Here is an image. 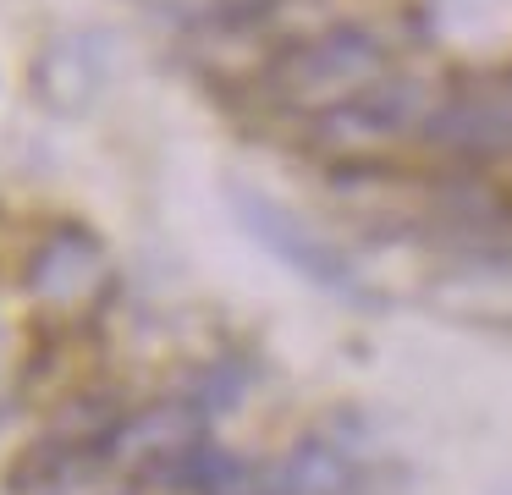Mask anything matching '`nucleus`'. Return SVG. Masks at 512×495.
<instances>
[{
  "mask_svg": "<svg viewBox=\"0 0 512 495\" xmlns=\"http://www.w3.org/2000/svg\"><path fill=\"white\" fill-rule=\"evenodd\" d=\"M380 77H386V50L364 28H331L320 39L292 44L287 55H276L265 72V94L281 110L325 116V110L369 94Z\"/></svg>",
  "mask_w": 512,
  "mask_h": 495,
  "instance_id": "obj_1",
  "label": "nucleus"
},
{
  "mask_svg": "<svg viewBox=\"0 0 512 495\" xmlns=\"http://www.w3.org/2000/svg\"><path fill=\"white\" fill-rule=\"evenodd\" d=\"M430 94H424L413 77H380L369 94L347 99V105L314 116V143L331 154H364V149H380V143L413 132L419 121H430Z\"/></svg>",
  "mask_w": 512,
  "mask_h": 495,
  "instance_id": "obj_2",
  "label": "nucleus"
},
{
  "mask_svg": "<svg viewBox=\"0 0 512 495\" xmlns=\"http://www.w3.org/2000/svg\"><path fill=\"white\" fill-rule=\"evenodd\" d=\"M424 138L463 160L512 154V77H479L446 105H435L424 121Z\"/></svg>",
  "mask_w": 512,
  "mask_h": 495,
  "instance_id": "obj_3",
  "label": "nucleus"
},
{
  "mask_svg": "<svg viewBox=\"0 0 512 495\" xmlns=\"http://www.w3.org/2000/svg\"><path fill=\"white\" fill-rule=\"evenodd\" d=\"M105 281H111V264H105L100 242L83 237V231H56L34 259V292L45 303L83 308L89 297L105 292Z\"/></svg>",
  "mask_w": 512,
  "mask_h": 495,
  "instance_id": "obj_4",
  "label": "nucleus"
},
{
  "mask_svg": "<svg viewBox=\"0 0 512 495\" xmlns=\"http://www.w3.org/2000/svg\"><path fill=\"white\" fill-rule=\"evenodd\" d=\"M243 220H248V226H254V231H259V237H265L276 253H287V259L298 264V270H309L314 281H325V286H347V270H342V264H336L331 253H325L320 242L309 237V231H298V226H292V220L281 215V209H270V204H254V198H243Z\"/></svg>",
  "mask_w": 512,
  "mask_h": 495,
  "instance_id": "obj_5",
  "label": "nucleus"
}]
</instances>
